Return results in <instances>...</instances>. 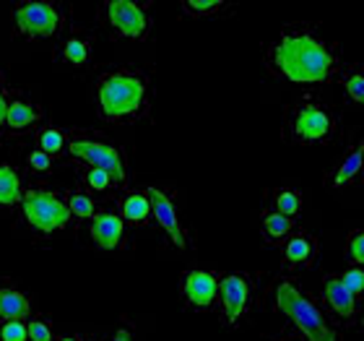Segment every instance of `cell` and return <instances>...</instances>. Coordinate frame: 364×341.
I'll list each match as a JSON object with an SVG mask.
<instances>
[{
    "instance_id": "6da1fadb",
    "label": "cell",
    "mask_w": 364,
    "mask_h": 341,
    "mask_svg": "<svg viewBox=\"0 0 364 341\" xmlns=\"http://www.w3.org/2000/svg\"><path fill=\"white\" fill-rule=\"evenodd\" d=\"M266 63L279 78L299 86L336 84L338 73L346 68L341 45L304 23L289 26L273 39Z\"/></svg>"
},
{
    "instance_id": "7a4b0ae2",
    "label": "cell",
    "mask_w": 364,
    "mask_h": 341,
    "mask_svg": "<svg viewBox=\"0 0 364 341\" xmlns=\"http://www.w3.org/2000/svg\"><path fill=\"white\" fill-rule=\"evenodd\" d=\"M273 310L291 323L304 341H341V328L326 313L323 303L312 297L296 279H279L271 287Z\"/></svg>"
},
{
    "instance_id": "3957f363",
    "label": "cell",
    "mask_w": 364,
    "mask_h": 341,
    "mask_svg": "<svg viewBox=\"0 0 364 341\" xmlns=\"http://www.w3.org/2000/svg\"><path fill=\"white\" fill-rule=\"evenodd\" d=\"M284 133L296 146H331L341 138V110L320 94H302L289 105Z\"/></svg>"
},
{
    "instance_id": "277c9868",
    "label": "cell",
    "mask_w": 364,
    "mask_h": 341,
    "mask_svg": "<svg viewBox=\"0 0 364 341\" xmlns=\"http://www.w3.org/2000/svg\"><path fill=\"white\" fill-rule=\"evenodd\" d=\"M99 110L107 120H125V117H136L146 107L149 99V81L138 73L130 70H117V73H107L99 81L97 89Z\"/></svg>"
},
{
    "instance_id": "5b68a950",
    "label": "cell",
    "mask_w": 364,
    "mask_h": 341,
    "mask_svg": "<svg viewBox=\"0 0 364 341\" xmlns=\"http://www.w3.org/2000/svg\"><path fill=\"white\" fill-rule=\"evenodd\" d=\"M23 204V216L31 227L42 232V235H50V232H58L68 224L70 211L68 204H63L60 198L50 193V190H31L21 198Z\"/></svg>"
},
{
    "instance_id": "8992f818",
    "label": "cell",
    "mask_w": 364,
    "mask_h": 341,
    "mask_svg": "<svg viewBox=\"0 0 364 341\" xmlns=\"http://www.w3.org/2000/svg\"><path fill=\"white\" fill-rule=\"evenodd\" d=\"M320 303L326 308V313L331 315L336 326H351L357 328L359 313H362V303L351 295L349 289L343 287L336 273H326L323 284H320Z\"/></svg>"
},
{
    "instance_id": "52a82bcc",
    "label": "cell",
    "mask_w": 364,
    "mask_h": 341,
    "mask_svg": "<svg viewBox=\"0 0 364 341\" xmlns=\"http://www.w3.org/2000/svg\"><path fill=\"white\" fill-rule=\"evenodd\" d=\"M364 182V136H351L343 152L328 169L326 185L331 190H346Z\"/></svg>"
},
{
    "instance_id": "ba28073f",
    "label": "cell",
    "mask_w": 364,
    "mask_h": 341,
    "mask_svg": "<svg viewBox=\"0 0 364 341\" xmlns=\"http://www.w3.org/2000/svg\"><path fill=\"white\" fill-rule=\"evenodd\" d=\"M216 303L221 308V318L227 326H237L250 310L252 303V284L242 273H227L219 279V297Z\"/></svg>"
},
{
    "instance_id": "9c48e42d",
    "label": "cell",
    "mask_w": 364,
    "mask_h": 341,
    "mask_svg": "<svg viewBox=\"0 0 364 341\" xmlns=\"http://www.w3.org/2000/svg\"><path fill=\"white\" fill-rule=\"evenodd\" d=\"M68 149L76 159H84L94 169H105L107 174H112L114 182H125V164H122L120 152L112 144L94 141V138H76V141H70Z\"/></svg>"
},
{
    "instance_id": "30bf717a",
    "label": "cell",
    "mask_w": 364,
    "mask_h": 341,
    "mask_svg": "<svg viewBox=\"0 0 364 341\" xmlns=\"http://www.w3.org/2000/svg\"><path fill=\"white\" fill-rule=\"evenodd\" d=\"M107 21L112 23L117 34L128 39H144L149 34V14L144 6H138L133 0H109L107 3Z\"/></svg>"
},
{
    "instance_id": "8fae6325",
    "label": "cell",
    "mask_w": 364,
    "mask_h": 341,
    "mask_svg": "<svg viewBox=\"0 0 364 341\" xmlns=\"http://www.w3.org/2000/svg\"><path fill=\"white\" fill-rule=\"evenodd\" d=\"M146 196L151 201V216L156 219V224L164 229V235L169 237V243L175 245V248H180V251H185V248H188V232L182 227L180 214H177V206H175V201H172V196L159 188H149Z\"/></svg>"
},
{
    "instance_id": "7c38bea8",
    "label": "cell",
    "mask_w": 364,
    "mask_h": 341,
    "mask_svg": "<svg viewBox=\"0 0 364 341\" xmlns=\"http://www.w3.org/2000/svg\"><path fill=\"white\" fill-rule=\"evenodd\" d=\"M14 19L26 37H53L60 26V14L50 3H21Z\"/></svg>"
},
{
    "instance_id": "4fadbf2b",
    "label": "cell",
    "mask_w": 364,
    "mask_h": 341,
    "mask_svg": "<svg viewBox=\"0 0 364 341\" xmlns=\"http://www.w3.org/2000/svg\"><path fill=\"white\" fill-rule=\"evenodd\" d=\"M182 300L193 308V310H208L216 305L219 297V276L203 268H193L182 276Z\"/></svg>"
},
{
    "instance_id": "5bb4252c",
    "label": "cell",
    "mask_w": 364,
    "mask_h": 341,
    "mask_svg": "<svg viewBox=\"0 0 364 341\" xmlns=\"http://www.w3.org/2000/svg\"><path fill=\"white\" fill-rule=\"evenodd\" d=\"M318 256H320V243L318 237L310 235V232H294L287 243L281 245V258L291 268H307V266H312L318 261Z\"/></svg>"
},
{
    "instance_id": "9a60e30c",
    "label": "cell",
    "mask_w": 364,
    "mask_h": 341,
    "mask_svg": "<svg viewBox=\"0 0 364 341\" xmlns=\"http://www.w3.org/2000/svg\"><path fill=\"white\" fill-rule=\"evenodd\" d=\"M122 235H125V221L117 214H97L91 219V240L99 251H114L120 245Z\"/></svg>"
},
{
    "instance_id": "2e32d148",
    "label": "cell",
    "mask_w": 364,
    "mask_h": 341,
    "mask_svg": "<svg viewBox=\"0 0 364 341\" xmlns=\"http://www.w3.org/2000/svg\"><path fill=\"white\" fill-rule=\"evenodd\" d=\"M296 232V221L289 216H281L276 211H266L260 216V235L271 245H284Z\"/></svg>"
},
{
    "instance_id": "e0dca14e",
    "label": "cell",
    "mask_w": 364,
    "mask_h": 341,
    "mask_svg": "<svg viewBox=\"0 0 364 341\" xmlns=\"http://www.w3.org/2000/svg\"><path fill=\"white\" fill-rule=\"evenodd\" d=\"M336 84L341 86L343 97L349 99L351 105L364 110V65H346L338 73Z\"/></svg>"
},
{
    "instance_id": "ac0fdd59",
    "label": "cell",
    "mask_w": 364,
    "mask_h": 341,
    "mask_svg": "<svg viewBox=\"0 0 364 341\" xmlns=\"http://www.w3.org/2000/svg\"><path fill=\"white\" fill-rule=\"evenodd\" d=\"M31 313L29 297L18 289H3L0 292V320H23Z\"/></svg>"
},
{
    "instance_id": "d6986e66",
    "label": "cell",
    "mask_w": 364,
    "mask_h": 341,
    "mask_svg": "<svg viewBox=\"0 0 364 341\" xmlns=\"http://www.w3.org/2000/svg\"><path fill=\"white\" fill-rule=\"evenodd\" d=\"M302 206H304V198L299 190L294 188H279L273 190L271 196V211L281 214V216H289V219H294L302 214Z\"/></svg>"
},
{
    "instance_id": "ffe728a7",
    "label": "cell",
    "mask_w": 364,
    "mask_h": 341,
    "mask_svg": "<svg viewBox=\"0 0 364 341\" xmlns=\"http://www.w3.org/2000/svg\"><path fill=\"white\" fill-rule=\"evenodd\" d=\"M120 211H122V219L125 221H133V224H141L151 216V201L146 193H128V196L122 198L120 204Z\"/></svg>"
},
{
    "instance_id": "44dd1931",
    "label": "cell",
    "mask_w": 364,
    "mask_h": 341,
    "mask_svg": "<svg viewBox=\"0 0 364 341\" xmlns=\"http://www.w3.org/2000/svg\"><path fill=\"white\" fill-rule=\"evenodd\" d=\"M39 120V110L29 102H11L6 110V125L11 130H23L29 128L31 122Z\"/></svg>"
},
{
    "instance_id": "7402d4cb",
    "label": "cell",
    "mask_w": 364,
    "mask_h": 341,
    "mask_svg": "<svg viewBox=\"0 0 364 341\" xmlns=\"http://www.w3.org/2000/svg\"><path fill=\"white\" fill-rule=\"evenodd\" d=\"M21 198V180L16 169L0 164V206H16Z\"/></svg>"
},
{
    "instance_id": "603a6c76",
    "label": "cell",
    "mask_w": 364,
    "mask_h": 341,
    "mask_svg": "<svg viewBox=\"0 0 364 341\" xmlns=\"http://www.w3.org/2000/svg\"><path fill=\"white\" fill-rule=\"evenodd\" d=\"M336 276H338V281H341L343 287L349 289L351 295L362 303L364 300V266H349V268H343V271L336 273Z\"/></svg>"
},
{
    "instance_id": "cb8c5ba5",
    "label": "cell",
    "mask_w": 364,
    "mask_h": 341,
    "mask_svg": "<svg viewBox=\"0 0 364 341\" xmlns=\"http://www.w3.org/2000/svg\"><path fill=\"white\" fill-rule=\"evenodd\" d=\"M227 3L224 0H185L182 3V11L190 16H196V19H205V16H213L224 11Z\"/></svg>"
},
{
    "instance_id": "d4e9b609",
    "label": "cell",
    "mask_w": 364,
    "mask_h": 341,
    "mask_svg": "<svg viewBox=\"0 0 364 341\" xmlns=\"http://www.w3.org/2000/svg\"><path fill=\"white\" fill-rule=\"evenodd\" d=\"M346 261L349 266H364V227L362 229H351L346 235Z\"/></svg>"
},
{
    "instance_id": "484cf974",
    "label": "cell",
    "mask_w": 364,
    "mask_h": 341,
    "mask_svg": "<svg viewBox=\"0 0 364 341\" xmlns=\"http://www.w3.org/2000/svg\"><path fill=\"white\" fill-rule=\"evenodd\" d=\"M63 58L68 63H73V65H84V63L89 61V45L78 37L68 39V42H65V50H63Z\"/></svg>"
},
{
    "instance_id": "4316f807",
    "label": "cell",
    "mask_w": 364,
    "mask_h": 341,
    "mask_svg": "<svg viewBox=\"0 0 364 341\" xmlns=\"http://www.w3.org/2000/svg\"><path fill=\"white\" fill-rule=\"evenodd\" d=\"M63 146H65V138H63L60 130L47 128L39 133V152H45L47 157H50V154H58Z\"/></svg>"
},
{
    "instance_id": "83f0119b",
    "label": "cell",
    "mask_w": 364,
    "mask_h": 341,
    "mask_svg": "<svg viewBox=\"0 0 364 341\" xmlns=\"http://www.w3.org/2000/svg\"><path fill=\"white\" fill-rule=\"evenodd\" d=\"M68 211L81 216V219H89V216H94V201H91L89 196L76 193V196H70V201H68Z\"/></svg>"
},
{
    "instance_id": "f1b7e54d",
    "label": "cell",
    "mask_w": 364,
    "mask_h": 341,
    "mask_svg": "<svg viewBox=\"0 0 364 341\" xmlns=\"http://www.w3.org/2000/svg\"><path fill=\"white\" fill-rule=\"evenodd\" d=\"M0 339L3 341H26V326H23L21 320H6L3 328H0Z\"/></svg>"
},
{
    "instance_id": "f546056e",
    "label": "cell",
    "mask_w": 364,
    "mask_h": 341,
    "mask_svg": "<svg viewBox=\"0 0 364 341\" xmlns=\"http://www.w3.org/2000/svg\"><path fill=\"white\" fill-rule=\"evenodd\" d=\"M86 182H89V188L99 190V193H102V190H109L114 185L112 174H107L105 169H94V167L86 172Z\"/></svg>"
},
{
    "instance_id": "4dcf8cb0",
    "label": "cell",
    "mask_w": 364,
    "mask_h": 341,
    "mask_svg": "<svg viewBox=\"0 0 364 341\" xmlns=\"http://www.w3.org/2000/svg\"><path fill=\"white\" fill-rule=\"evenodd\" d=\"M26 336H29L31 341H50V339H53V334H50V326H47V323H42V320H34V323H29V326H26Z\"/></svg>"
},
{
    "instance_id": "1f68e13d",
    "label": "cell",
    "mask_w": 364,
    "mask_h": 341,
    "mask_svg": "<svg viewBox=\"0 0 364 341\" xmlns=\"http://www.w3.org/2000/svg\"><path fill=\"white\" fill-rule=\"evenodd\" d=\"M29 164H31V169L47 172V169L53 167V159H50V157H47L45 152H34V154H29Z\"/></svg>"
},
{
    "instance_id": "d6a6232c",
    "label": "cell",
    "mask_w": 364,
    "mask_h": 341,
    "mask_svg": "<svg viewBox=\"0 0 364 341\" xmlns=\"http://www.w3.org/2000/svg\"><path fill=\"white\" fill-rule=\"evenodd\" d=\"M6 110H8V102H6V94H3V86H0V125H6Z\"/></svg>"
},
{
    "instance_id": "836d02e7",
    "label": "cell",
    "mask_w": 364,
    "mask_h": 341,
    "mask_svg": "<svg viewBox=\"0 0 364 341\" xmlns=\"http://www.w3.org/2000/svg\"><path fill=\"white\" fill-rule=\"evenodd\" d=\"M109 341H133V334H130L128 328H120V331H117Z\"/></svg>"
},
{
    "instance_id": "e575fe53",
    "label": "cell",
    "mask_w": 364,
    "mask_h": 341,
    "mask_svg": "<svg viewBox=\"0 0 364 341\" xmlns=\"http://www.w3.org/2000/svg\"><path fill=\"white\" fill-rule=\"evenodd\" d=\"M359 331H364V300H362V313H359V323H357Z\"/></svg>"
},
{
    "instance_id": "d590c367",
    "label": "cell",
    "mask_w": 364,
    "mask_h": 341,
    "mask_svg": "<svg viewBox=\"0 0 364 341\" xmlns=\"http://www.w3.org/2000/svg\"><path fill=\"white\" fill-rule=\"evenodd\" d=\"M60 341H78V339H73V336H65V339H60Z\"/></svg>"
}]
</instances>
